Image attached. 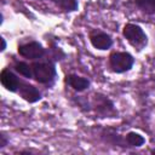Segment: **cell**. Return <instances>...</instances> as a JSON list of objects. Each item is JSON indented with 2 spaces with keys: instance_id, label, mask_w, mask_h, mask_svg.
Here are the masks:
<instances>
[{
  "instance_id": "52a82bcc",
  "label": "cell",
  "mask_w": 155,
  "mask_h": 155,
  "mask_svg": "<svg viewBox=\"0 0 155 155\" xmlns=\"http://www.w3.org/2000/svg\"><path fill=\"white\" fill-rule=\"evenodd\" d=\"M18 92H19L21 97L29 103H35V102L41 99V94L38 91V88L34 87L33 85H29V84L23 82V81H21V84H19Z\"/></svg>"
},
{
  "instance_id": "ba28073f",
  "label": "cell",
  "mask_w": 155,
  "mask_h": 155,
  "mask_svg": "<svg viewBox=\"0 0 155 155\" xmlns=\"http://www.w3.org/2000/svg\"><path fill=\"white\" fill-rule=\"evenodd\" d=\"M0 81L2 84V86L7 90V91H11V92H16L18 91V87H19V79L8 69H4L0 74Z\"/></svg>"
},
{
  "instance_id": "6da1fadb",
  "label": "cell",
  "mask_w": 155,
  "mask_h": 155,
  "mask_svg": "<svg viewBox=\"0 0 155 155\" xmlns=\"http://www.w3.org/2000/svg\"><path fill=\"white\" fill-rule=\"evenodd\" d=\"M122 34L126 38V40L137 50H142L148 42V38L144 30L137 24H132V23L126 24L124 27Z\"/></svg>"
},
{
  "instance_id": "7a4b0ae2",
  "label": "cell",
  "mask_w": 155,
  "mask_h": 155,
  "mask_svg": "<svg viewBox=\"0 0 155 155\" xmlns=\"http://www.w3.org/2000/svg\"><path fill=\"white\" fill-rule=\"evenodd\" d=\"M33 78L40 84H48L56 76L54 64L51 62H39L31 65Z\"/></svg>"
},
{
  "instance_id": "3957f363",
  "label": "cell",
  "mask_w": 155,
  "mask_h": 155,
  "mask_svg": "<svg viewBox=\"0 0 155 155\" xmlns=\"http://www.w3.org/2000/svg\"><path fill=\"white\" fill-rule=\"evenodd\" d=\"M92 107L94 111L101 116V117H113L117 114L116 109L114 108V103L104 94L102 93H96L93 97Z\"/></svg>"
},
{
  "instance_id": "5b68a950",
  "label": "cell",
  "mask_w": 155,
  "mask_h": 155,
  "mask_svg": "<svg viewBox=\"0 0 155 155\" xmlns=\"http://www.w3.org/2000/svg\"><path fill=\"white\" fill-rule=\"evenodd\" d=\"M18 53L28 59H36L44 56L45 53V48L42 47L41 44L36 42V41H31L24 45H21L18 47Z\"/></svg>"
},
{
  "instance_id": "4fadbf2b",
  "label": "cell",
  "mask_w": 155,
  "mask_h": 155,
  "mask_svg": "<svg viewBox=\"0 0 155 155\" xmlns=\"http://www.w3.org/2000/svg\"><path fill=\"white\" fill-rule=\"evenodd\" d=\"M103 136H104V138H105V140H107L108 143L116 144V145H122V139H121V137H120L117 133H115L113 130H109V128L104 130V131H103Z\"/></svg>"
},
{
  "instance_id": "30bf717a",
  "label": "cell",
  "mask_w": 155,
  "mask_h": 155,
  "mask_svg": "<svg viewBox=\"0 0 155 155\" xmlns=\"http://www.w3.org/2000/svg\"><path fill=\"white\" fill-rule=\"evenodd\" d=\"M125 142L130 145V147H140L145 143V139L143 136H140L139 133L136 132H128L125 137Z\"/></svg>"
},
{
  "instance_id": "5bb4252c",
  "label": "cell",
  "mask_w": 155,
  "mask_h": 155,
  "mask_svg": "<svg viewBox=\"0 0 155 155\" xmlns=\"http://www.w3.org/2000/svg\"><path fill=\"white\" fill-rule=\"evenodd\" d=\"M15 69H16L21 75H23L24 78H28V79L33 78V68H31L29 64L24 63V62H18V63L16 64Z\"/></svg>"
},
{
  "instance_id": "8fae6325",
  "label": "cell",
  "mask_w": 155,
  "mask_h": 155,
  "mask_svg": "<svg viewBox=\"0 0 155 155\" xmlns=\"http://www.w3.org/2000/svg\"><path fill=\"white\" fill-rule=\"evenodd\" d=\"M136 6L148 13V15H155V0H136Z\"/></svg>"
},
{
  "instance_id": "7c38bea8",
  "label": "cell",
  "mask_w": 155,
  "mask_h": 155,
  "mask_svg": "<svg viewBox=\"0 0 155 155\" xmlns=\"http://www.w3.org/2000/svg\"><path fill=\"white\" fill-rule=\"evenodd\" d=\"M59 8H62L63 11L70 12V11H75L78 8V1L76 0H52Z\"/></svg>"
},
{
  "instance_id": "8992f818",
  "label": "cell",
  "mask_w": 155,
  "mask_h": 155,
  "mask_svg": "<svg viewBox=\"0 0 155 155\" xmlns=\"http://www.w3.org/2000/svg\"><path fill=\"white\" fill-rule=\"evenodd\" d=\"M90 41L92 46L97 50H108L113 45L111 38L107 33H103L99 30H93L90 34Z\"/></svg>"
},
{
  "instance_id": "2e32d148",
  "label": "cell",
  "mask_w": 155,
  "mask_h": 155,
  "mask_svg": "<svg viewBox=\"0 0 155 155\" xmlns=\"http://www.w3.org/2000/svg\"><path fill=\"white\" fill-rule=\"evenodd\" d=\"M0 40H1V48H0V51H4V50L6 48V41H5L4 38H1Z\"/></svg>"
},
{
  "instance_id": "e0dca14e",
  "label": "cell",
  "mask_w": 155,
  "mask_h": 155,
  "mask_svg": "<svg viewBox=\"0 0 155 155\" xmlns=\"http://www.w3.org/2000/svg\"><path fill=\"white\" fill-rule=\"evenodd\" d=\"M151 153H153V154H155V149H154V150H151Z\"/></svg>"
},
{
  "instance_id": "277c9868",
  "label": "cell",
  "mask_w": 155,
  "mask_h": 155,
  "mask_svg": "<svg viewBox=\"0 0 155 155\" xmlns=\"http://www.w3.org/2000/svg\"><path fill=\"white\" fill-rule=\"evenodd\" d=\"M110 68L115 73H125L130 70L134 63V58L128 52H114L109 57Z\"/></svg>"
},
{
  "instance_id": "9a60e30c",
  "label": "cell",
  "mask_w": 155,
  "mask_h": 155,
  "mask_svg": "<svg viewBox=\"0 0 155 155\" xmlns=\"http://www.w3.org/2000/svg\"><path fill=\"white\" fill-rule=\"evenodd\" d=\"M7 142H8V139L6 138V136L4 133H0V149L5 148L7 145Z\"/></svg>"
},
{
  "instance_id": "9c48e42d",
  "label": "cell",
  "mask_w": 155,
  "mask_h": 155,
  "mask_svg": "<svg viewBox=\"0 0 155 155\" xmlns=\"http://www.w3.org/2000/svg\"><path fill=\"white\" fill-rule=\"evenodd\" d=\"M65 81L68 82L69 86H71L75 91L78 92H81L84 90H86L88 86H90V81L88 79L86 78H82V76H79V75H75V74H70L67 76Z\"/></svg>"
}]
</instances>
